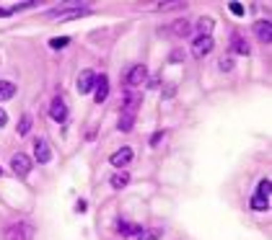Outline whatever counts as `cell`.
<instances>
[{
  "label": "cell",
  "mask_w": 272,
  "mask_h": 240,
  "mask_svg": "<svg viewBox=\"0 0 272 240\" xmlns=\"http://www.w3.org/2000/svg\"><path fill=\"white\" fill-rule=\"evenodd\" d=\"M145 77H148V70H145V65H135V67H130V72L125 75V86H127V88L143 86V83H145Z\"/></svg>",
  "instance_id": "277c9868"
},
{
  "label": "cell",
  "mask_w": 272,
  "mask_h": 240,
  "mask_svg": "<svg viewBox=\"0 0 272 240\" xmlns=\"http://www.w3.org/2000/svg\"><path fill=\"white\" fill-rule=\"evenodd\" d=\"M96 86V72L94 70H83L78 77V93H91V88Z\"/></svg>",
  "instance_id": "ba28073f"
},
{
  "label": "cell",
  "mask_w": 272,
  "mask_h": 240,
  "mask_svg": "<svg viewBox=\"0 0 272 240\" xmlns=\"http://www.w3.org/2000/svg\"><path fill=\"white\" fill-rule=\"evenodd\" d=\"M34 155H36L39 163H50V160H52V147H50V142L44 137H39L34 142Z\"/></svg>",
  "instance_id": "52a82bcc"
},
{
  "label": "cell",
  "mask_w": 272,
  "mask_h": 240,
  "mask_svg": "<svg viewBox=\"0 0 272 240\" xmlns=\"http://www.w3.org/2000/svg\"><path fill=\"white\" fill-rule=\"evenodd\" d=\"M228 8L233 11V16H244V6L241 3H228Z\"/></svg>",
  "instance_id": "4316f807"
},
{
  "label": "cell",
  "mask_w": 272,
  "mask_h": 240,
  "mask_svg": "<svg viewBox=\"0 0 272 240\" xmlns=\"http://www.w3.org/2000/svg\"><path fill=\"white\" fill-rule=\"evenodd\" d=\"M29 129H31V114H24L21 124H18V135L24 137V135H29Z\"/></svg>",
  "instance_id": "44dd1931"
},
{
  "label": "cell",
  "mask_w": 272,
  "mask_h": 240,
  "mask_svg": "<svg viewBox=\"0 0 272 240\" xmlns=\"http://www.w3.org/2000/svg\"><path fill=\"white\" fill-rule=\"evenodd\" d=\"M50 116L55 119L57 124H65V122H67V103H65V98H62V96H55V98H52Z\"/></svg>",
  "instance_id": "3957f363"
},
{
  "label": "cell",
  "mask_w": 272,
  "mask_h": 240,
  "mask_svg": "<svg viewBox=\"0 0 272 240\" xmlns=\"http://www.w3.org/2000/svg\"><path fill=\"white\" fill-rule=\"evenodd\" d=\"M96 93H94V101L96 103H101V101H106V96H109V77L106 75H96Z\"/></svg>",
  "instance_id": "30bf717a"
},
{
  "label": "cell",
  "mask_w": 272,
  "mask_h": 240,
  "mask_svg": "<svg viewBox=\"0 0 272 240\" xmlns=\"http://www.w3.org/2000/svg\"><path fill=\"white\" fill-rule=\"evenodd\" d=\"M213 52V36H197L192 42V55L194 57H205Z\"/></svg>",
  "instance_id": "8992f818"
},
{
  "label": "cell",
  "mask_w": 272,
  "mask_h": 240,
  "mask_svg": "<svg viewBox=\"0 0 272 240\" xmlns=\"http://www.w3.org/2000/svg\"><path fill=\"white\" fill-rule=\"evenodd\" d=\"M231 52L233 55H249L252 49H249V42L241 36V34H233L231 36Z\"/></svg>",
  "instance_id": "4fadbf2b"
},
{
  "label": "cell",
  "mask_w": 272,
  "mask_h": 240,
  "mask_svg": "<svg viewBox=\"0 0 272 240\" xmlns=\"http://www.w3.org/2000/svg\"><path fill=\"white\" fill-rule=\"evenodd\" d=\"M6 122H8V114L0 109V127H6Z\"/></svg>",
  "instance_id": "83f0119b"
},
{
  "label": "cell",
  "mask_w": 272,
  "mask_h": 240,
  "mask_svg": "<svg viewBox=\"0 0 272 240\" xmlns=\"http://www.w3.org/2000/svg\"><path fill=\"white\" fill-rule=\"evenodd\" d=\"M109 183H111V189H125V186L130 183V173H125V171H122V173H117V176H111Z\"/></svg>",
  "instance_id": "e0dca14e"
},
{
  "label": "cell",
  "mask_w": 272,
  "mask_h": 240,
  "mask_svg": "<svg viewBox=\"0 0 272 240\" xmlns=\"http://www.w3.org/2000/svg\"><path fill=\"white\" fill-rule=\"evenodd\" d=\"M13 11H8V8H0V18H8Z\"/></svg>",
  "instance_id": "f546056e"
},
{
  "label": "cell",
  "mask_w": 272,
  "mask_h": 240,
  "mask_svg": "<svg viewBox=\"0 0 272 240\" xmlns=\"http://www.w3.org/2000/svg\"><path fill=\"white\" fill-rule=\"evenodd\" d=\"M88 13H91L88 6H73V8H52V11H47L44 16H47V18L70 21V18H83V16H88Z\"/></svg>",
  "instance_id": "6da1fadb"
},
{
  "label": "cell",
  "mask_w": 272,
  "mask_h": 240,
  "mask_svg": "<svg viewBox=\"0 0 272 240\" xmlns=\"http://www.w3.org/2000/svg\"><path fill=\"white\" fill-rule=\"evenodd\" d=\"M140 103H143V93L127 91V96H125V106H122V114H135Z\"/></svg>",
  "instance_id": "7c38bea8"
},
{
  "label": "cell",
  "mask_w": 272,
  "mask_h": 240,
  "mask_svg": "<svg viewBox=\"0 0 272 240\" xmlns=\"http://www.w3.org/2000/svg\"><path fill=\"white\" fill-rule=\"evenodd\" d=\"M117 230L122 232V237H130V235H140V230H143V227H138V225H132V222L120 220V222H117Z\"/></svg>",
  "instance_id": "5bb4252c"
},
{
  "label": "cell",
  "mask_w": 272,
  "mask_h": 240,
  "mask_svg": "<svg viewBox=\"0 0 272 240\" xmlns=\"http://www.w3.org/2000/svg\"><path fill=\"white\" fill-rule=\"evenodd\" d=\"M213 26H215V21L202 16V18L197 21V31H200V36H210V34H213Z\"/></svg>",
  "instance_id": "2e32d148"
},
{
  "label": "cell",
  "mask_w": 272,
  "mask_h": 240,
  "mask_svg": "<svg viewBox=\"0 0 272 240\" xmlns=\"http://www.w3.org/2000/svg\"><path fill=\"white\" fill-rule=\"evenodd\" d=\"M252 209H269V199L254 196V199H252Z\"/></svg>",
  "instance_id": "cb8c5ba5"
},
{
  "label": "cell",
  "mask_w": 272,
  "mask_h": 240,
  "mask_svg": "<svg viewBox=\"0 0 272 240\" xmlns=\"http://www.w3.org/2000/svg\"><path fill=\"white\" fill-rule=\"evenodd\" d=\"M0 176H3V168H0Z\"/></svg>",
  "instance_id": "4dcf8cb0"
},
{
  "label": "cell",
  "mask_w": 272,
  "mask_h": 240,
  "mask_svg": "<svg viewBox=\"0 0 272 240\" xmlns=\"http://www.w3.org/2000/svg\"><path fill=\"white\" fill-rule=\"evenodd\" d=\"M269 194H272V183H269V178H262V181H259V191H257V196L269 199Z\"/></svg>",
  "instance_id": "ffe728a7"
},
{
  "label": "cell",
  "mask_w": 272,
  "mask_h": 240,
  "mask_svg": "<svg viewBox=\"0 0 272 240\" xmlns=\"http://www.w3.org/2000/svg\"><path fill=\"white\" fill-rule=\"evenodd\" d=\"M169 31H171L174 36H187V34H189V23H187V21H174V23L169 26Z\"/></svg>",
  "instance_id": "ac0fdd59"
},
{
  "label": "cell",
  "mask_w": 272,
  "mask_h": 240,
  "mask_svg": "<svg viewBox=\"0 0 272 240\" xmlns=\"http://www.w3.org/2000/svg\"><path fill=\"white\" fill-rule=\"evenodd\" d=\"M67 44H70L67 36H55V39H50V47H52V49H62V47H67Z\"/></svg>",
  "instance_id": "603a6c76"
},
{
  "label": "cell",
  "mask_w": 272,
  "mask_h": 240,
  "mask_svg": "<svg viewBox=\"0 0 272 240\" xmlns=\"http://www.w3.org/2000/svg\"><path fill=\"white\" fill-rule=\"evenodd\" d=\"M3 237H6V240H31V237H34V227L26 225V222H16V225L6 227Z\"/></svg>",
  "instance_id": "7a4b0ae2"
},
{
  "label": "cell",
  "mask_w": 272,
  "mask_h": 240,
  "mask_svg": "<svg viewBox=\"0 0 272 240\" xmlns=\"http://www.w3.org/2000/svg\"><path fill=\"white\" fill-rule=\"evenodd\" d=\"M218 67L225 72V70H233V57H220V62H218Z\"/></svg>",
  "instance_id": "484cf974"
},
{
  "label": "cell",
  "mask_w": 272,
  "mask_h": 240,
  "mask_svg": "<svg viewBox=\"0 0 272 240\" xmlns=\"http://www.w3.org/2000/svg\"><path fill=\"white\" fill-rule=\"evenodd\" d=\"M155 8H158V11H169V8H187V3H182V0H176V3H155Z\"/></svg>",
  "instance_id": "d4e9b609"
},
{
  "label": "cell",
  "mask_w": 272,
  "mask_h": 240,
  "mask_svg": "<svg viewBox=\"0 0 272 240\" xmlns=\"http://www.w3.org/2000/svg\"><path fill=\"white\" fill-rule=\"evenodd\" d=\"M13 93H16V86H13V83H8V80H0V101L13 98Z\"/></svg>",
  "instance_id": "9a60e30c"
},
{
  "label": "cell",
  "mask_w": 272,
  "mask_h": 240,
  "mask_svg": "<svg viewBox=\"0 0 272 240\" xmlns=\"http://www.w3.org/2000/svg\"><path fill=\"white\" fill-rule=\"evenodd\" d=\"M11 168H13V173L16 176H29L31 173V160H29V155H24V152H16L13 157H11Z\"/></svg>",
  "instance_id": "5b68a950"
},
{
  "label": "cell",
  "mask_w": 272,
  "mask_h": 240,
  "mask_svg": "<svg viewBox=\"0 0 272 240\" xmlns=\"http://www.w3.org/2000/svg\"><path fill=\"white\" fill-rule=\"evenodd\" d=\"M161 137H164V132H155V135H153V140H150V145H158V142H161Z\"/></svg>",
  "instance_id": "f1b7e54d"
},
{
  "label": "cell",
  "mask_w": 272,
  "mask_h": 240,
  "mask_svg": "<svg viewBox=\"0 0 272 240\" xmlns=\"http://www.w3.org/2000/svg\"><path fill=\"white\" fill-rule=\"evenodd\" d=\"M254 34H257L259 42L269 44V42H272V23H269V21H257V23H254Z\"/></svg>",
  "instance_id": "8fae6325"
},
{
  "label": "cell",
  "mask_w": 272,
  "mask_h": 240,
  "mask_svg": "<svg viewBox=\"0 0 272 240\" xmlns=\"http://www.w3.org/2000/svg\"><path fill=\"white\" fill-rule=\"evenodd\" d=\"M130 160H132V147H122V150H117V152L109 157V163L117 166V168H125Z\"/></svg>",
  "instance_id": "9c48e42d"
},
{
  "label": "cell",
  "mask_w": 272,
  "mask_h": 240,
  "mask_svg": "<svg viewBox=\"0 0 272 240\" xmlns=\"http://www.w3.org/2000/svg\"><path fill=\"white\" fill-rule=\"evenodd\" d=\"M132 124H135V114H122V116H120V124H117V127H120V132H130Z\"/></svg>",
  "instance_id": "d6986e66"
},
{
  "label": "cell",
  "mask_w": 272,
  "mask_h": 240,
  "mask_svg": "<svg viewBox=\"0 0 272 240\" xmlns=\"http://www.w3.org/2000/svg\"><path fill=\"white\" fill-rule=\"evenodd\" d=\"M161 237V230H140L138 240H158Z\"/></svg>",
  "instance_id": "7402d4cb"
}]
</instances>
